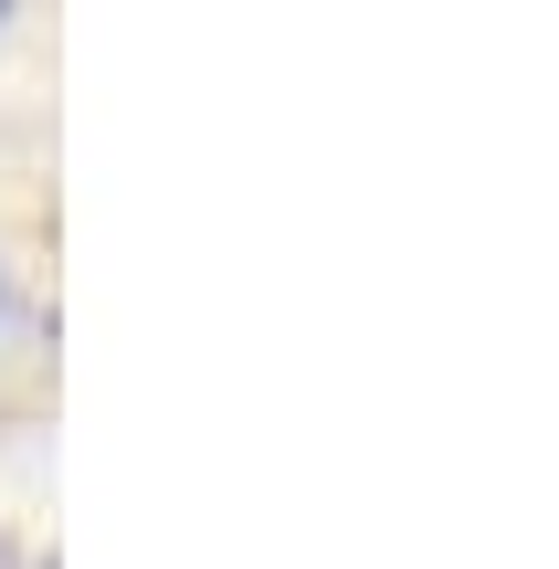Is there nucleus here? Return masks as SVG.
Returning <instances> with one entry per match:
<instances>
[{"label": "nucleus", "instance_id": "obj_1", "mask_svg": "<svg viewBox=\"0 0 559 569\" xmlns=\"http://www.w3.org/2000/svg\"><path fill=\"white\" fill-rule=\"evenodd\" d=\"M11 338H21V284H11V264H0V359H11Z\"/></svg>", "mask_w": 559, "mask_h": 569}, {"label": "nucleus", "instance_id": "obj_2", "mask_svg": "<svg viewBox=\"0 0 559 569\" xmlns=\"http://www.w3.org/2000/svg\"><path fill=\"white\" fill-rule=\"evenodd\" d=\"M0 569H11V549H0Z\"/></svg>", "mask_w": 559, "mask_h": 569}]
</instances>
